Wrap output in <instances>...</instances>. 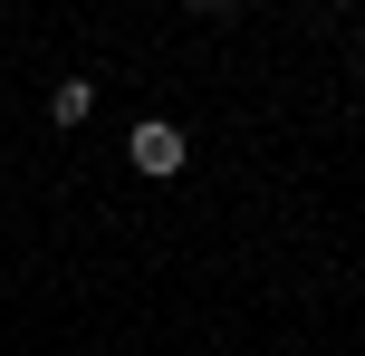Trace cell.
<instances>
[{
    "label": "cell",
    "instance_id": "cell-1",
    "mask_svg": "<svg viewBox=\"0 0 365 356\" xmlns=\"http://www.w3.org/2000/svg\"><path fill=\"white\" fill-rule=\"evenodd\" d=\"M125 154H135V173H154V183H164V173H182V135H173V126H154V116L125 135Z\"/></svg>",
    "mask_w": 365,
    "mask_h": 356
},
{
    "label": "cell",
    "instance_id": "cell-2",
    "mask_svg": "<svg viewBox=\"0 0 365 356\" xmlns=\"http://www.w3.org/2000/svg\"><path fill=\"white\" fill-rule=\"evenodd\" d=\"M87 106H96V87H87V77H68V87L48 96V116H58V126H87Z\"/></svg>",
    "mask_w": 365,
    "mask_h": 356
}]
</instances>
